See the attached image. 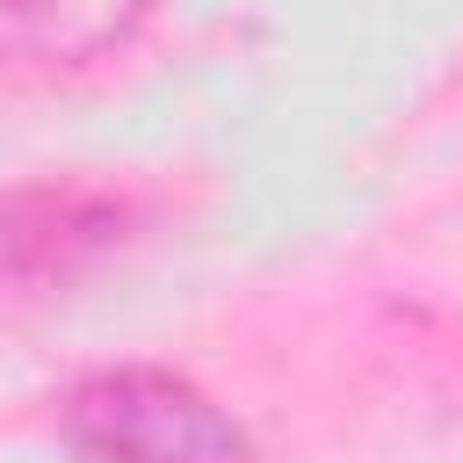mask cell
<instances>
[{
  "label": "cell",
  "instance_id": "1",
  "mask_svg": "<svg viewBox=\"0 0 463 463\" xmlns=\"http://www.w3.org/2000/svg\"><path fill=\"white\" fill-rule=\"evenodd\" d=\"M72 434L101 463H260L246 434L181 376L109 369L72 391Z\"/></svg>",
  "mask_w": 463,
  "mask_h": 463
},
{
  "label": "cell",
  "instance_id": "2",
  "mask_svg": "<svg viewBox=\"0 0 463 463\" xmlns=\"http://www.w3.org/2000/svg\"><path fill=\"white\" fill-rule=\"evenodd\" d=\"M159 0H0V80H58L116 43Z\"/></svg>",
  "mask_w": 463,
  "mask_h": 463
}]
</instances>
